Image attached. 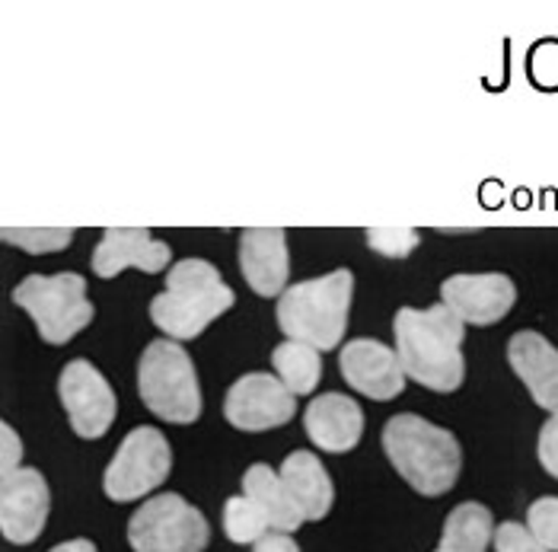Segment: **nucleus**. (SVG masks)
Here are the masks:
<instances>
[{
	"label": "nucleus",
	"mask_w": 558,
	"mask_h": 552,
	"mask_svg": "<svg viewBox=\"0 0 558 552\" xmlns=\"http://www.w3.org/2000/svg\"><path fill=\"white\" fill-rule=\"evenodd\" d=\"M392 336L405 377L434 393H453L463 386L466 323L453 310H447L444 303L428 310L402 307L392 316Z\"/></svg>",
	"instance_id": "obj_1"
},
{
	"label": "nucleus",
	"mask_w": 558,
	"mask_h": 552,
	"mask_svg": "<svg viewBox=\"0 0 558 552\" xmlns=\"http://www.w3.org/2000/svg\"><path fill=\"white\" fill-rule=\"evenodd\" d=\"M236 303L233 288L208 259H182L167 272L163 295L150 300V320L175 341L198 339Z\"/></svg>",
	"instance_id": "obj_3"
},
{
	"label": "nucleus",
	"mask_w": 558,
	"mask_h": 552,
	"mask_svg": "<svg viewBox=\"0 0 558 552\" xmlns=\"http://www.w3.org/2000/svg\"><path fill=\"white\" fill-rule=\"evenodd\" d=\"M271 368H275V377L284 383L294 396H310L323 381L319 348L303 345V341H281L271 351Z\"/></svg>",
	"instance_id": "obj_21"
},
{
	"label": "nucleus",
	"mask_w": 558,
	"mask_h": 552,
	"mask_svg": "<svg viewBox=\"0 0 558 552\" xmlns=\"http://www.w3.org/2000/svg\"><path fill=\"white\" fill-rule=\"evenodd\" d=\"M354 295V275L336 268L329 275L291 285L278 298V326L291 341L313 345L319 351H332L342 345Z\"/></svg>",
	"instance_id": "obj_4"
},
{
	"label": "nucleus",
	"mask_w": 558,
	"mask_h": 552,
	"mask_svg": "<svg viewBox=\"0 0 558 552\" xmlns=\"http://www.w3.org/2000/svg\"><path fill=\"white\" fill-rule=\"evenodd\" d=\"M495 552H549L530 530L526 524H517V520H505L495 527Z\"/></svg>",
	"instance_id": "obj_26"
},
{
	"label": "nucleus",
	"mask_w": 558,
	"mask_h": 552,
	"mask_svg": "<svg viewBox=\"0 0 558 552\" xmlns=\"http://www.w3.org/2000/svg\"><path fill=\"white\" fill-rule=\"evenodd\" d=\"M294 412L298 396L275 374H243L223 396V419L250 434L288 425Z\"/></svg>",
	"instance_id": "obj_10"
},
{
	"label": "nucleus",
	"mask_w": 558,
	"mask_h": 552,
	"mask_svg": "<svg viewBox=\"0 0 558 552\" xmlns=\"http://www.w3.org/2000/svg\"><path fill=\"white\" fill-rule=\"evenodd\" d=\"M243 495L265 514V520L275 533H294L306 520L294 495L288 492L281 472H275L268 464H253L243 472Z\"/></svg>",
	"instance_id": "obj_19"
},
{
	"label": "nucleus",
	"mask_w": 558,
	"mask_h": 552,
	"mask_svg": "<svg viewBox=\"0 0 558 552\" xmlns=\"http://www.w3.org/2000/svg\"><path fill=\"white\" fill-rule=\"evenodd\" d=\"M141 403L163 422L192 425L202 416V386L189 351L175 339L150 341L137 361Z\"/></svg>",
	"instance_id": "obj_5"
},
{
	"label": "nucleus",
	"mask_w": 558,
	"mask_h": 552,
	"mask_svg": "<svg viewBox=\"0 0 558 552\" xmlns=\"http://www.w3.org/2000/svg\"><path fill=\"white\" fill-rule=\"evenodd\" d=\"M367 243L374 253L387 255V259H405L422 247V233L412 227H371Z\"/></svg>",
	"instance_id": "obj_24"
},
{
	"label": "nucleus",
	"mask_w": 558,
	"mask_h": 552,
	"mask_svg": "<svg viewBox=\"0 0 558 552\" xmlns=\"http://www.w3.org/2000/svg\"><path fill=\"white\" fill-rule=\"evenodd\" d=\"M172 472V447L163 431L154 425H141L129 431V437L119 444L112 464L106 467L102 489L112 502L125 505L147 499L154 489H160Z\"/></svg>",
	"instance_id": "obj_8"
},
{
	"label": "nucleus",
	"mask_w": 558,
	"mask_h": 552,
	"mask_svg": "<svg viewBox=\"0 0 558 552\" xmlns=\"http://www.w3.org/2000/svg\"><path fill=\"white\" fill-rule=\"evenodd\" d=\"M508 364L533 403L558 416V348L536 329H520L508 341Z\"/></svg>",
	"instance_id": "obj_16"
},
{
	"label": "nucleus",
	"mask_w": 558,
	"mask_h": 552,
	"mask_svg": "<svg viewBox=\"0 0 558 552\" xmlns=\"http://www.w3.org/2000/svg\"><path fill=\"white\" fill-rule=\"evenodd\" d=\"M48 552H99L89 540H68V543H58V547H51Z\"/></svg>",
	"instance_id": "obj_30"
},
{
	"label": "nucleus",
	"mask_w": 558,
	"mask_h": 552,
	"mask_svg": "<svg viewBox=\"0 0 558 552\" xmlns=\"http://www.w3.org/2000/svg\"><path fill=\"white\" fill-rule=\"evenodd\" d=\"M58 396H61V406L68 412L74 434L84 441L102 437L116 422V412H119L116 393H112L109 381L96 371V364H89L84 358L68 361L61 368Z\"/></svg>",
	"instance_id": "obj_9"
},
{
	"label": "nucleus",
	"mask_w": 558,
	"mask_h": 552,
	"mask_svg": "<svg viewBox=\"0 0 558 552\" xmlns=\"http://www.w3.org/2000/svg\"><path fill=\"white\" fill-rule=\"evenodd\" d=\"M278 472H281L288 492L294 495V502H298V508L303 511L306 520H323L332 511L336 485H332L329 472L323 467V460L313 451L288 454V460L281 464Z\"/></svg>",
	"instance_id": "obj_18"
},
{
	"label": "nucleus",
	"mask_w": 558,
	"mask_h": 552,
	"mask_svg": "<svg viewBox=\"0 0 558 552\" xmlns=\"http://www.w3.org/2000/svg\"><path fill=\"white\" fill-rule=\"evenodd\" d=\"M517 300L514 281L508 275H450L440 285V303L453 310L470 326H495L511 313Z\"/></svg>",
	"instance_id": "obj_12"
},
{
	"label": "nucleus",
	"mask_w": 558,
	"mask_h": 552,
	"mask_svg": "<svg viewBox=\"0 0 558 552\" xmlns=\"http://www.w3.org/2000/svg\"><path fill=\"white\" fill-rule=\"evenodd\" d=\"M3 240L23 253H61L74 243L71 227H3Z\"/></svg>",
	"instance_id": "obj_23"
},
{
	"label": "nucleus",
	"mask_w": 558,
	"mask_h": 552,
	"mask_svg": "<svg viewBox=\"0 0 558 552\" xmlns=\"http://www.w3.org/2000/svg\"><path fill=\"white\" fill-rule=\"evenodd\" d=\"M536 451H539V464H543V469H546L553 479H558V416H553V419L543 425Z\"/></svg>",
	"instance_id": "obj_27"
},
{
	"label": "nucleus",
	"mask_w": 558,
	"mask_h": 552,
	"mask_svg": "<svg viewBox=\"0 0 558 552\" xmlns=\"http://www.w3.org/2000/svg\"><path fill=\"white\" fill-rule=\"evenodd\" d=\"M51 492L36 467H20L0 479V530L13 547H29L48 524Z\"/></svg>",
	"instance_id": "obj_11"
},
{
	"label": "nucleus",
	"mask_w": 558,
	"mask_h": 552,
	"mask_svg": "<svg viewBox=\"0 0 558 552\" xmlns=\"http://www.w3.org/2000/svg\"><path fill=\"white\" fill-rule=\"evenodd\" d=\"M253 552H301V547L294 543V537L291 533H268L265 540H258Z\"/></svg>",
	"instance_id": "obj_29"
},
{
	"label": "nucleus",
	"mask_w": 558,
	"mask_h": 552,
	"mask_svg": "<svg viewBox=\"0 0 558 552\" xmlns=\"http://www.w3.org/2000/svg\"><path fill=\"white\" fill-rule=\"evenodd\" d=\"M13 303L29 313L36 333L48 345H64L96 316V307L86 298L84 275H29L13 288Z\"/></svg>",
	"instance_id": "obj_6"
},
{
	"label": "nucleus",
	"mask_w": 558,
	"mask_h": 552,
	"mask_svg": "<svg viewBox=\"0 0 558 552\" xmlns=\"http://www.w3.org/2000/svg\"><path fill=\"white\" fill-rule=\"evenodd\" d=\"M303 428L316 447L326 454H348L357 447L364 434V412L357 399L342 396V393H326L316 396L306 412H303Z\"/></svg>",
	"instance_id": "obj_17"
},
{
	"label": "nucleus",
	"mask_w": 558,
	"mask_h": 552,
	"mask_svg": "<svg viewBox=\"0 0 558 552\" xmlns=\"http://www.w3.org/2000/svg\"><path fill=\"white\" fill-rule=\"evenodd\" d=\"M0 444H3V451H0V479L3 476H10V472H16L20 469V457H23V441H20V434L13 431L10 425H0Z\"/></svg>",
	"instance_id": "obj_28"
},
{
	"label": "nucleus",
	"mask_w": 558,
	"mask_h": 552,
	"mask_svg": "<svg viewBox=\"0 0 558 552\" xmlns=\"http://www.w3.org/2000/svg\"><path fill=\"white\" fill-rule=\"evenodd\" d=\"M220 520H223V533H227V540H230V543H240V547H256L258 540H265V537L271 533V527H268L265 514H262V511H258L246 495H233V499H227Z\"/></svg>",
	"instance_id": "obj_22"
},
{
	"label": "nucleus",
	"mask_w": 558,
	"mask_h": 552,
	"mask_svg": "<svg viewBox=\"0 0 558 552\" xmlns=\"http://www.w3.org/2000/svg\"><path fill=\"white\" fill-rule=\"evenodd\" d=\"M339 368H342V377L351 389H357L361 396H371L377 403H389V399L402 396V389H405V371H402L396 348L377 339L348 341L339 355Z\"/></svg>",
	"instance_id": "obj_13"
},
{
	"label": "nucleus",
	"mask_w": 558,
	"mask_h": 552,
	"mask_svg": "<svg viewBox=\"0 0 558 552\" xmlns=\"http://www.w3.org/2000/svg\"><path fill=\"white\" fill-rule=\"evenodd\" d=\"M240 268L258 298H281L288 291L291 253L281 227H250L240 233Z\"/></svg>",
	"instance_id": "obj_15"
},
{
	"label": "nucleus",
	"mask_w": 558,
	"mask_h": 552,
	"mask_svg": "<svg viewBox=\"0 0 558 552\" xmlns=\"http://www.w3.org/2000/svg\"><path fill=\"white\" fill-rule=\"evenodd\" d=\"M170 243L157 240L154 233H147L141 227H109L93 250V272L99 278H116L125 268L157 275V272L170 268Z\"/></svg>",
	"instance_id": "obj_14"
},
{
	"label": "nucleus",
	"mask_w": 558,
	"mask_h": 552,
	"mask_svg": "<svg viewBox=\"0 0 558 552\" xmlns=\"http://www.w3.org/2000/svg\"><path fill=\"white\" fill-rule=\"evenodd\" d=\"M526 530L546 547L549 552H558V499L543 495L526 508Z\"/></svg>",
	"instance_id": "obj_25"
},
{
	"label": "nucleus",
	"mask_w": 558,
	"mask_h": 552,
	"mask_svg": "<svg viewBox=\"0 0 558 552\" xmlns=\"http://www.w3.org/2000/svg\"><path fill=\"white\" fill-rule=\"evenodd\" d=\"M384 451L396 472L418 495H447L463 467V451L453 431L434 425L415 412H399L384 425Z\"/></svg>",
	"instance_id": "obj_2"
},
{
	"label": "nucleus",
	"mask_w": 558,
	"mask_h": 552,
	"mask_svg": "<svg viewBox=\"0 0 558 552\" xmlns=\"http://www.w3.org/2000/svg\"><path fill=\"white\" fill-rule=\"evenodd\" d=\"M208 540L211 527L205 514L175 492L147 499L129 520L134 552H205Z\"/></svg>",
	"instance_id": "obj_7"
},
{
	"label": "nucleus",
	"mask_w": 558,
	"mask_h": 552,
	"mask_svg": "<svg viewBox=\"0 0 558 552\" xmlns=\"http://www.w3.org/2000/svg\"><path fill=\"white\" fill-rule=\"evenodd\" d=\"M495 543V517L478 502H463L447 514L434 552H485Z\"/></svg>",
	"instance_id": "obj_20"
}]
</instances>
